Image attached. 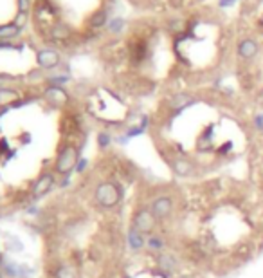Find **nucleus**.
I'll return each instance as SVG.
<instances>
[{
    "instance_id": "nucleus-7",
    "label": "nucleus",
    "mask_w": 263,
    "mask_h": 278,
    "mask_svg": "<svg viewBox=\"0 0 263 278\" xmlns=\"http://www.w3.org/2000/svg\"><path fill=\"white\" fill-rule=\"evenodd\" d=\"M151 213L155 215L157 221H164V219H168L171 213H173V201H171V197H168V195H160V197H157L153 203H151L150 206Z\"/></svg>"
},
{
    "instance_id": "nucleus-4",
    "label": "nucleus",
    "mask_w": 263,
    "mask_h": 278,
    "mask_svg": "<svg viewBox=\"0 0 263 278\" xmlns=\"http://www.w3.org/2000/svg\"><path fill=\"white\" fill-rule=\"evenodd\" d=\"M43 99L51 105L52 109H63V107H67L71 98H69V94H67V90L63 87L51 85V87H47V89L43 90Z\"/></svg>"
},
{
    "instance_id": "nucleus-5",
    "label": "nucleus",
    "mask_w": 263,
    "mask_h": 278,
    "mask_svg": "<svg viewBox=\"0 0 263 278\" xmlns=\"http://www.w3.org/2000/svg\"><path fill=\"white\" fill-rule=\"evenodd\" d=\"M36 63L40 69L51 71V69H56L61 63V54L56 49H40L36 52Z\"/></svg>"
},
{
    "instance_id": "nucleus-16",
    "label": "nucleus",
    "mask_w": 263,
    "mask_h": 278,
    "mask_svg": "<svg viewBox=\"0 0 263 278\" xmlns=\"http://www.w3.org/2000/svg\"><path fill=\"white\" fill-rule=\"evenodd\" d=\"M56 277H58V278H74V273H72V271H71L69 268H65V266H63V268L58 269Z\"/></svg>"
},
{
    "instance_id": "nucleus-15",
    "label": "nucleus",
    "mask_w": 263,
    "mask_h": 278,
    "mask_svg": "<svg viewBox=\"0 0 263 278\" xmlns=\"http://www.w3.org/2000/svg\"><path fill=\"white\" fill-rule=\"evenodd\" d=\"M164 241L160 239V237H150L148 239V248L150 250H153V251H162L164 250Z\"/></svg>"
},
{
    "instance_id": "nucleus-11",
    "label": "nucleus",
    "mask_w": 263,
    "mask_h": 278,
    "mask_svg": "<svg viewBox=\"0 0 263 278\" xmlns=\"http://www.w3.org/2000/svg\"><path fill=\"white\" fill-rule=\"evenodd\" d=\"M173 172L179 177H188L193 172V165L188 159H175L173 161Z\"/></svg>"
},
{
    "instance_id": "nucleus-17",
    "label": "nucleus",
    "mask_w": 263,
    "mask_h": 278,
    "mask_svg": "<svg viewBox=\"0 0 263 278\" xmlns=\"http://www.w3.org/2000/svg\"><path fill=\"white\" fill-rule=\"evenodd\" d=\"M254 128H256L258 132H263V114H258V116L254 118Z\"/></svg>"
},
{
    "instance_id": "nucleus-2",
    "label": "nucleus",
    "mask_w": 263,
    "mask_h": 278,
    "mask_svg": "<svg viewBox=\"0 0 263 278\" xmlns=\"http://www.w3.org/2000/svg\"><path fill=\"white\" fill-rule=\"evenodd\" d=\"M78 165V148L74 145H65L63 148L60 150L58 154V159H56V174L60 175H67L71 174L74 166Z\"/></svg>"
},
{
    "instance_id": "nucleus-8",
    "label": "nucleus",
    "mask_w": 263,
    "mask_h": 278,
    "mask_svg": "<svg viewBox=\"0 0 263 278\" xmlns=\"http://www.w3.org/2000/svg\"><path fill=\"white\" fill-rule=\"evenodd\" d=\"M18 99H20V92L16 89H11V87H0V109L16 103Z\"/></svg>"
},
{
    "instance_id": "nucleus-22",
    "label": "nucleus",
    "mask_w": 263,
    "mask_h": 278,
    "mask_svg": "<svg viewBox=\"0 0 263 278\" xmlns=\"http://www.w3.org/2000/svg\"><path fill=\"white\" fill-rule=\"evenodd\" d=\"M180 278H193V277H189V275H186V277H180Z\"/></svg>"
},
{
    "instance_id": "nucleus-19",
    "label": "nucleus",
    "mask_w": 263,
    "mask_h": 278,
    "mask_svg": "<svg viewBox=\"0 0 263 278\" xmlns=\"http://www.w3.org/2000/svg\"><path fill=\"white\" fill-rule=\"evenodd\" d=\"M99 141H101V146H107V145H108V141H110V139H108V136H107V134H101V136H99Z\"/></svg>"
},
{
    "instance_id": "nucleus-9",
    "label": "nucleus",
    "mask_w": 263,
    "mask_h": 278,
    "mask_svg": "<svg viewBox=\"0 0 263 278\" xmlns=\"http://www.w3.org/2000/svg\"><path fill=\"white\" fill-rule=\"evenodd\" d=\"M256 52H258V43L254 42V40H251V38H245V40H242V42H240L238 54L242 58L249 60V58L256 56Z\"/></svg>"
},
{
    "instance_id": "nucleus-6",
    "label": "nucleus",
    "mask_w": 263,
    "mask_h": 278,
    "mask_svg": "<svg viewBox=\"0 0 263 278\" xmlns=\"http://www.w3.org/2000/svg\"><path fill=\"white\" fill-rule=\"evenodd\" d=\"M54 184H56V177H54V174L45 172V174L40 175V177L36 179V183L33 184L31 194H33L34 199H42V197H45V195H47L52 188H54Z\"/></svg>"
},
{
    "instance_id": "nucleus-10",
    "label": "nucleus",
    "mask_w": 263,
    "mask_h": 278,
    "mask_svg": "<svg viewBox=\"0 0 263 278\" xmlns=\"http://www.w3.org/2000/svg\"><path fill=\"white\" fill-rule=\"evenodd\" d=\"M144 244H146L144 235H142L141 231H137L135 228L132 226L130 230H128V246H130L133 251H139L144 248Z\"/></svg>"
},
{
    "instance_id": "nucleus-12",
    "label": "nucleus",
    "mask_w": 263,
    "mask_h": 278,
    "mask_svg": "<svg viewBox=\"0 0 263 278\" xmlns=\"http://www.w3.org/2000/svg\"><path fill=\"white\" fill-rule=\"evenodd\" d=\"M159 266L162 271H168V273H173L177 269V260H175L173 255L169 253H160L159 255Z\"/></svg>"
},
{
    "instance_id": "nucleus-14",
    "label": "nucleus",
    "mask_w": 263,
    "mask_h": 278,
    "mask_svg": "<svg viewBox=\"0 0 263 278\" xmlns=\"http://www.w3.org/2000/svg\"><path fill=\"white\" fill-rule=\"evenodd\" d=\"M105 22H107V13L105 11H98L89 18V24L92 27H101V25H105Z\"/></svg>"
},
{
    "instance_id": "nucleus-13",
    "label": "nucleus",
    "mask_w": 263,
    "mask_h": 278,
    "mask_svg": "<svg viewBox=\"0 0 263 278\" xmlns=\"http://www.w3.org/2000/svg\"><path fill=\"white\" fill-rule=\"evenodd\" d=\"M20 34V27L16 24H5L0 25V38L2 40H11V38H16Z\"/></svg>"
},
{
    "instance_id": "nucleus-18",
    "label": "nucleus",
    "mask_w": 263,
    "mask_h": 278,
    "mask_svg": "<svg viewBox=\"0 0 263 278\" xmlns=\"http://www.w3.org/2000/svg\"><path fill=\"white\" fill-rule=\"evenodd\" d=\"M233 148V143L231 141H227L226 145H222V146H218V154L220 156H226V154H229V150Z\"/></svg>"
},
{
    "instance_id": "nucleus-20",
    "label": "nucleus",
    "mask_w": 263,
    "mask_h": 278,
    "mask_svg": "<svg viewBox=\"0 0 263 278\" xmlns=\"http://www.w3.org/2000/svg\"><path fill=\"white\" fill-rule=\"evenodd\" d=\"M121 25H123V22L121 20H116V22H112V31H119V29H121Z\"/></svg>"
},
{
    "instance_id": "nucleus-3",
    "label": "nucleus",
    "mask_w": 263,
    "mask_h": 278,
    "mask_svg": "<svg viewBox=\"0 0 263 278\" xmlns=\"http://www.w3.org/2000/svg\"><path fill=\"white\" fill-rule=\"evenodd\" d=\"M155 215L151 213L150 208H139L132 219V226L135 228L137 231H141L142 235H148L151 231L155 230Z\"/></svg>"
},
{
    "instance_id": "nucleus-1",
    "label": "nucleus",
    "mask_w": 263,
    "mask_h": 278,
    "mask_svg": "<svg viewBox=\"0 0 263 278\" xmlns=\"http://www.w3.org/2000/svg\"><path fill=\"white\" fill-rule=\"evenodd\" d=\"M96 201H98L99 206L107 208V210L116 208L119 204V201H121V190H119L118 184L110 183V181L101 183L96 188Z\"/></svg>"
},
{
    "instance_id": "nucleus-21",
    "label": "nucleus",
    "mask_w": 263,
    "mask_h": 278,
    "mask_svg": "<svg viewBox=\"0 0 263 278\" xmlns=\"http://www.w3.org/2000/svg\"><path fill=\"white\" fill-rule=\"evenodd\" d=\"M235 0H220V5L222 7H226V5H229V4H233Z\"/></svg>"
}]
</instances>
